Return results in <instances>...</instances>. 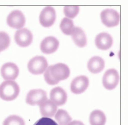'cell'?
I'll return each instance as SVG.
<instances>
[{
  "instance_id": "6da1fadb",
  "label": "cell",
  "mask_w": 128,
  "mask_h": 125,
  "mask_svg": "<svg viewBox=\"0 0 128 125\" xmlns=\"http://www.w3.org/2000/svg\"><path fill=\"white\" fill-rule=\"evenodd\" d=\"M70 74L69 67L64 64H57L50 66L45 72L44 78L50 85H55L61 80L67 79Z\"/></svg>"
},
{
  "instance_id": "7a4b0ae2",
  "label": "cell",
  "mask_w": 128,
  "mask_h": 125,
  "mask_svg": "<svg viewBox=\"0 0 128 125\" xmlns=\"http://www.w3.org/2000/svg\"><path fill=\"white\" fill-rule=\"evenodd\" d=\"M20 89L13 80H6L0 85V98L5 101H12L18 95Z\"/></svg>"
},
{
  "instance_id": "3957f363",
  "label": "cell",
  "mask_w": 128,
  "mask_h": 125,
  "mask_svg": "<svg viewBox=\"0 0 128 125\" xmlns=\"http://www.w3.org/2000/svg\"><path fill=\"white\" fill-rule=\"evenodd\" d=\"M48 64L43 56H36L32 58L28 64L29 71L34 75H40L45 72Z\"/></svg>"
},
{
  "instance_id": "277c9868",
  "label": "cell",
  "mask_w": 128,
  "mask_h": 125,
  "mask_svg": "<svg viewBox=\"0 0 128 125\" xmlns=\"http://www.w3.org/2000/svg\"><path fill=\"white\" fill-rule=\"evenodd\" d=\"M102 23L108 27L118 25L120 22V14L116 10L112 9H106L102 12L100 14Z\"/></svg>"
},
{
  "instance_id": "5b68a950",
  "label": "cell",
  "mask_w": 128,
  "mask_h": 125,
  "mask_svg": "<svg viewBox=\"0 0 128 125\" xmlns=\"http://www.w3.org/2000/svg\"><path fill=\"white\" fill-rule=\"evenodd\" d=\"M47 100L46 92L40 89L30 91L26 98V103L31 106H40Z\"/></svg>"
},
{
  "instance_id": "8992f818",
  "label": "cell",
  "mask_w": 128,
  "mask_h": 125,
  "mask_svg": "<svg viewBox=\"0 0 128 125\" xmlns=\"http://www.w3.org/2000/svg\"><path fill=\"white\" fill-rule=\"evenodd\" d=\"M120 80L118 73L115 69H112L106 71L102 78L104 87L107 90L114 89L118 85Z\"/></svg>"
},
{
  "instance_id": "52a82bcc",
  "label": "cell",
  "mask_w": 128,
  "mask_h": 125,
  "mask_svg": "<svg viewBox=\"0 0 128 125\" xmlns=\"http://www.w3.org/2000/svg\"><path fill=\"white\" fill-rule=\"evenodd\" d=\"M40 22L45 27H49L54 24L56 19V13L52 7L47 6L42 10L40 15Z\"/></svg>"
},
{
  "instance_id": "ba28073f",
  "label": "cell",
  "mask_w": 128,
  "mask_h": 125,
  "mask_svg": "<svg viewBox=\"0 0 128 125\" xmlns=\"http://www.w3.org/2000/svg\"><path fill=\"white\" fill-rule=\"evenodd\" d=\"M25 18L23 14L18 10H15L10 13L7 17V24L12 28L20 29L25 24Z\"/></svg>"
},
{
  "instance_id": "9c48e42d",
  "label": "cell",
  "mask_w": 128,
  "mask_h": 125,
  "mask_svg": "<svg viewBox=\"0 0 128 125\" xmlns=\"http://www.w3.org/2000/svg\"><path fill=\"white\" fill-rule=\"evenodd\" d=\"M16 44L20 47L28 46L32 42L33 35L27 28H22L17 30L14 35Z\"/></svg>"
},
{
  "instance_id": "30bf717a",
  "label": "cell",
  "mask_w": 128,
  "mask_h": 125,
  "mask_svg": "<svg viewBox=\"0 0 128 125\" xmlns=\"http://www.w3.org/2000/svg\"><path fill=\"white\" fill-rule=\"evenodd\" d=\"M89 85V80L85 76H79L74 78L70 86L71 91L72 93L80 94L87 90Z\"/></svg>"
},
{
  "instance_id": "8fae6325",
  "label": "cell",
  "mask_w": 128,
  "mask_h": 125,
  "mask_svg": "<svg viewBox=\"0 0 128 125\" xmlns=\"http://www.w3.org/2000/svg\"><path fill=\"white\" fill-rule=\"evenodd\" d=\"M1 74L5 80H14L18 77L19 74V69L16 64L8 62L2 67Z\"/></svg>"
},
{
  "instance_id": "7c38bea8",
  "label": "cell",
  "mask_w": 128,
  "mask_h": 125,
  "mask_svg": "<svg viewBox=\"0 0 128 125\" xmlns=\"http://www.w3.org/2000/svg\"><path fill=\"white\" fill-rule=\"evenodd\" d=\"M50 100L57 106L64 105L67 99V94L62 88L58 87L51 90L50 93Z\"/></svg>"
},
{
  "instance_id": "4fadbf2b",
  "label": "cell",
  "mask_w": 128,
  "mask_h": 125,
  "mask_svg": "<svg viewBox=\"0 0 128 125\" xmlns=\"http://www.w3.org/2000/svg\"><path fill=\"white\" fill-rule=\"evenodd\" d=\"M59 42L58 40L52 36L47 37L42 40L40 43L41 51L45 54L53 53L58 48Z\"/></svg>"
},
{
  "instance_id": "5bb4252c",
  "label": "cell",
  "mask_w": 128,
  "mask_h": 125,
  "mask_svg": "<svg viewBox=\"0 0 128 125\" xmlns=\"http://www.w3.org/2000/svg\"><path fill=\"white\" fill-rule=\"evenodd\" d=\"M113 40L112 36L106 33H102L97 35L95 39V43L98 48L107 50L112 45Z\"/></svg>"
},
{
  "instance_id": "9a60e30c",
  "label": "cell",
  "mask_w": 128,
  "mask_h": 125,
  "mask_svg": "<svg viewBox=\"0 0 128 125\" xmlns=\"http://www.w3.org/2000/svg\"><path fill=\"white\" fill-rule=\"evenodd\" d=\"M75 44L80 47H84L87 44V38L84 31L80 27H75L71 34Z\"/></svg>"
},
{
  "instance_id": "2e32d148",
  "label": "cell",
  "mask_w": 128,
  "mask_h": 125,
  "mask_svg": "<svg viewBox=\"0 0 128 125\" xmlns=\"http://www.w3.org/2000/svg\"><path fill=\"white\" fill-rule=\"evenodd\" d=\"M104 61L99 56L92 57L88 62V69L93 74H98L102 72L104 68Z\"/></svg>"
},
{
  "instance_id": "e0dca14e",
  "label": "cell",
  "mask_w": 128,
  "mask_h": 125,
  "mask_svg": "<svg viewBox=\"0 0 128 125\" xmlns=\"http://www.w3.org/2000/svg\"><path fill=\"white\" fill-rule=\"evenodd\" d=\"M41 115L45 117H52L57 111V106L50 100H47L40 106Z\"/></svg>"
},
{
  "instance_id": "ac0fdd59",
  "label": "cell",
  "mask_w": 128,
  "mask_h": 125,
  "mask_svg": "<svg viewBox=\"0 0 128 125\" xmlns=\"http://www.w3.org/2000/svg\"><path fill=\"white\" fill-rule=\"evenodd\" d=\"M91 125H104L106 122V117L104 113L99 110L93 111L90 116Z\"/></svg>"
},
{
  "instance_id": "d6986e66",
  "label": "cell",
  "mask_w": 128,
  "mask_h": 125,
  "mask_svg": "<svg viewBox=\"0 0 128 125\" xmlns=\"http://www.w3.org/2000/svg\"><path fill=\"white\" fill-rule=\"evenodd\" d=\"M56 114L55 118L58 125H67L72 120L68 113L64 110L59 109Z\"/></svg>"
},
{
  "instance_id": "ffe728a7",
  "label": "cell",
  "mask_w": 128,
  "mask_h": 125,
  "mask_svg": "<svg viewBox=\"0 0 128 125\" xmlns=\"http://www.w3.org/2000/svg\"><path fill=\"white\" fill-rule=\"evenodd\" d=\"M74 27L73 21L68 18H63L60 24L61 30L66 35H71Z\"/></svg>"
},
{
  "instance_id": "44dd1931",
  "label": "cell",
  "mask_w": 128,
  "mask_h": 125,
  "mask_svg": "<svg viewBox=\"0 0 128 125\" xmlns=\"http://www.w3.org/2000/svg\"><path fill=\"white\" fill-rule=\"evenodd\" d=\"M3 125H25L24 120L18 115H10L3 122Z\"/></svg>"
},
{
  "instance_id": "7402d4cb",
  "label": "cell",
  "mask_w": 128,
  "mask_h": 125,
  "mask_svg": "<svg viewBox=\"0 0 128 125\" xmlns=\"http://www.w3.org/2000/svg\"><path fill=\"white\" fill-rule=\"evenodd\" d=\"M80 7L78 6H67L64 7V13L69 19L75 18L78 14Z\"/></svg>"
},
{
  "instance_id": "603a6c76",
  "label": "cell",
  "mask_w": 128,
  "mask_h": 125,
  "mask_svg": "<svg viewBox=\"0 0 128 125\" xmlns=\"http://www.w3.org/2000/svg\"><path fill=\"white\" fill-rule=\"evenodd\" d=\"M10 43L9 35L4 32H0V52L8 47Z\"/></svg>"
},
{
  "instance_id": "cb8c5ba5",
  "label": "cell",
  "mask_w": 128,
  "mask_h": 125,
  "mask_svg": "<svg viewBox=\"0 0 128 125\" xmlns=\"http://www.w3.org/2000/svg\"><path fill=\"white\" fill-rule=\"evenodd\" d=\"M34 125H58L54 120L49 117H42L37 120Z\"/></svg>"
},
{
  "instance_id": "d4e9b609",
  "label": "cell",
  "mask_w": 128,
  "mask_h": 125,
  "mask_svg": "<svg viewBox=\"0 0 128 125\" xmlns=\"http://www.w3.org/2000/svg\"><path fill=\"white\" fill-rule=\"evenodd\" d=\"M67 125H84V124L80 121L74 120L69 122Z\"/></svg>"
}]
</instances>
